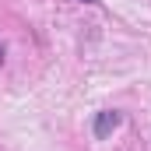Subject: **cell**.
Instances as JSON below:
<instances>
[{
  "label": "cell",
  "mask_w": 151,
  "mask_h": 151,
  "mask_svg": "<svg viewBox=\"0 0 151 151\" xmlns=\"http://www.w3.org/2000/svg\"><path fill=\"white\" fill-rule=\"evenodd\" d=\"M0 63H4V46H0Z\"/></svg>",
  "instance_id": "cell-3"
},
{
  "label": "cell",
  "mask_w": 151,
  "mask_h": 151,
  "mask_svg": "<svg viewBox=\"0 0 151 151\" xmlns=\"http://www.w3.org/2000/svg\"><path fill=\"white\" fill-rule=\"evenodd\" d=\"M84 4H102V0H84Z\"/></svg>",
  "instance_id": "cell-2"
},
{
  "label": "cell",
  "mask_w": 151,
  "mask_h": 151,
  "mask_svg": "<svg viewBox=\"0 0 151 151\" xmlns=\"http://www.w3.org/2000/svg\"><path fill=\"white\" fill-rule=\"evenodd\" d=\"M119 119H123V116L116 113V109H102V113H95V123H91V134H95L99 141H106V137L113 134L116 127H119Z\"/></svg>",
  "instance_id": "cell-1"
}]
</instances>
